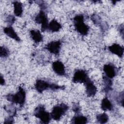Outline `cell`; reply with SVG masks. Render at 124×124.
I'll use <instances>...</instances> for the list:
<instances>
[{
	"mask_svg": "<svg viewBox=\"0 0 124 124\" xmlns=\"http://www.w3.org/2000/svg\"><path fill=\"white\" fill-rule=\"evenodd\" d=\"M35 21L38 24H41V31H45L48 29V19L46 15L43 10H41L35 17Z\"/></svg>",
	"mask_w": 124,
	"mask_h": 124,
	"instance_id": "8992f818",
	"label": "cell"
},
{
	"mask_svg": "<svg viewBox=\"0 0 124 124\" xmlns=\"http://www.w3.org/2000/svg\"><path fill=\"white\" fill-rule=\"evenodd\" d=\"M61 24L56 20L53 19L48 24V29L51 32H57L62 28Z\"/></svg>",
	"mask_w": 124,
	"mask_h": 124,
	"instance_id": "e0dca14e",
	"label": "cell"
},
{
	"mask_svg": "<svg viewBox=\"0 0 124 124\" xmlns=\"http://www.w3.org/2000/svg\"><path fill=\"white\" fill-rule=\"evenodd\" d=\"M68 108V106L63 103L55 106L50 113L51 118L56 121L60 120L61 117L67 111Z\"/></svg>",
	"mask_w": 124,
	"mask_h": 124,
	"instance_id": "277c9868",
	"label": "cell"
},
{
	"mask_svg": "<svg viewBox=\"0 0 124 124\" xmlns=\"http://www.w3.org/2000/svg\"><path fill=\"white\" fill-rule=\"evenodd\" d=\"M3 32L8 36L12 38L17 42H20L21 41L20 38L18 36L17 33L15 32V30L11 26L5 27L3 29Z\"/></svg>",
	"mask_w": 124,
	"mask_h": 124,
	"instance_id": "4fadbf2b",
	"label": "cell"
},
{
	"mask_svg": "<svg viewBox=\"0 0 124 124\" xmlns=\"http://www.w3.org/2000/svg\"><path fill=\"white\" fill-rule=\"evenodd\" d=\"M108 49L112 53L117 55L118 57L122 58L123 56L124 48V47L119 44L114 43L108 47Z\"/></svg>",
	"mask_w": 124,
	"mask_h": 124,
	"instance_id": "7c38bea8",
	"label": "cell"
},
{
	"mask_svg": "<svg viewBox=\"0 0 124 124\" xmlns=\"http://www.w3.org/2000/svg\"><path fill=\"white\" fill-rule=\"evenodd\" d=\"M89 79L90 78H89L88 74L86 71L82 69H78L75 72L72 81L74 83L85 84Z\"/></svg>",
	"mask_w": 124,
	"mask_h": 124,
	"instance_id": "5b68a950",
	"label": "cell"
},
{
	"mask_svg": "<svg viewBox=\"0 0 124 124\" xmlns=\"http://www.w3.org/2000/svg\"><path fill=\"white\" fill-rule=\"evenodd\" d=\"M14 12L16 16H21L23 12V7L21 2L18 1H14Z\"/></svg>",
	"mask_w": 124,
	"mask_h": 124,
	"instance_id": "2e32d148",
	"label": "cell"
},
{
	"mask_svg": "<svg viewBox=\"0 0 124 124\" xmlns=\"http://www.w3.org/2000/svg\"><path fill=\"white\" fill-rule=\"evenodd\" d=\"M6 22L9 24V25H12L14 23V22L15 21V17L12 15H9L6 19Z\"/></svg>",
	"mask_w": 124,
	"mask_h": 124,
	"instance_id": "7402d4cb",
	"label": "cell"
},
{
	"mask_svg": "<svg viewBox=\"0 0 124 124\" xmlns=\"http://www.w3.org/2000/svg\"><path fill=\"white\" fill-rule=\"evenodd\" d=\"M13 116H11V117H8V118H7V119H6L5 120V121H4V124H8V123L12 124V123H13L14 120V118H13Z\"/></svg>",
	"mask_w": 124,
	"mask_h": 124,
	"instance_id": "603a6c76",
	"label": "cell"
},
{
	"mask_svg": "<svg viewBox=\"0 0 124 124\" xmlns=\"http://www.w3.org/2000/svg\"><path fill=\"white\" fill-rule=\"evenodd\" d=\"M74 25L75 30L82 35H86L89 31V27L84 22V16L82 15L76 16L74 18Z\"/></svg>",
	"mask_w": 124,
	"mask_h": 124,
	"instance_id": "6da1fadb",
	"label": "cell"
},
{
	"mask_svg": "<svg viewBox=\"0 0 124 124\" xmlns=\"http://www.w3.org/2000/svg\"><path fill=\"white\" fill-rule=\"evenodd\" d=\"M0 84L1 85H3L5 84V80L1 75H0Z\"/></svg>",
	"mask_w": 124,
	"mask_h": 124,
	"instance_id": "d4e9b609",
	"label": "cell"
},
{
	"mask_svg": "<svg viewBox=\"0 0 124 124\" xmlns=\"http://www.w3.org/2000/svg\"><path fill=\"white\" fill-rule=\"evenodd\" d=\"M96 120L100 124L106 123L108 120V116L106 113L99 114L96 116Z\"/></svg>",
	"mask_w": 124,
	"mask_h": 124,
	"instance_id": "d6986e66",
	"label": "cell"
},
{
	"mask_svg": "<svg viewBox=\"0 0 124 124\" xmlns=\"http://www.w3.org/2000/svg\"><path fill=\"white\" fill-rule=\"evenodd\" d=\"M50 84L45 80L37 79L35 84V88L38 93H42L47 89H50Z\"/></svg>",
	"mask_w": 124,
	"mask_h": 124,
	"instance_id": "8fae6325",
	"label": "cell"
},
{
	"mask_svg": "<svg viewBox=\"0 0 124 124\" xmlns=\"http://www.w3.org/2000/svg\"><path fill=\"white\" fill-rule=\"evenodd\" d=\"M88 122L87 118L83 115L78 114L73 117L71 123L75 124H85Z\"/></svg>",
	"mask_w": 124,
	"mask_h": 124,
	"instance_id": "ac0fdd59",
	"label": "cell"
},
{
	"mask_svg": "<svg viewBox=\"0 0 124 124\" xmlns=\"http://www.w3.org/2000/svg\"><path fill=\"white\" fill-rule=\"evenodd\" d=\"M6 97L8 101L22 106L25 102L26 93L24 89L19 86L18 88V91L16 93H9L6 95Z\"/></svg>",
	"mask_w": 124,
	"mask_h": 124,
	"instance_id": "7a4b0ae2",
	"label": "cell"
},
{
	"mask_svg": "<svg viewBox=\"0 0 124 124\" xmlns=\"http://www.w3.org/2000/svg\"><path fill=\"white\" fill-rule=\"evenodd\" d=\"M34 115L39 118L42 123L48 124L49 123L51 117L50 114L46 111L43 105H39L34 110Z\"/></svg>",
	"mask_w": 124,
	"mask_h": 124,
	"instance_id": "3957f363",
	"label": "cell"
},
{
	"mask_svg": "<svg viewBox=\"0 0 124 124\" xmlns=\"http://www.w3.org/2000/svg\"><path fill=\"white\" fill-rule=\"evenodd\" d=\"M73 111H75L76 113H78V112H79L80 111V108H79V107L78 106H75L73 107Z\"/></svg>",
	"mask_w": 124,
	"mask_h": 124,
	"instance_id": "cb8c5ba5",
	"label": "cell"
},
{
	"mask_svg": "<svg viewBox=\"0 0 124 124\" xmlns=\"http://www.w3.org/2000/svg\"><path fill=\"white\" fill-rule=\"evenodd\" d=\"M10 54L9 50L8 49L4 46H0V56L1 58H5L9 56Z\"/></svg>",
	"mask_w": 124,
	"mask_h": 124,
	"instance_id": "ffe728a7",
	"label": "cell"
},
{
	"mask_svg": "<svg viewBox=\"0 0 124 124\" xmlns=\"http://www.w3.org/2000/svg\"><path fill=\"white\" fill-rule=\"evenodd\" d=\"M91 19L95 24H96L97 25L101 24V18L98 15L94 14L93 15L91 16Z\"/></svg>",
	"mask_w": 124,
	"mask_h": 124,
	"instance_id": "44dd1931",
	"label": "cell"
},
{
	"mask_svg": "<svg viewBox=\"0 0 124 124\" xmlns=\"http://www.w3.org/2000/svg\"><path fill=\"white\" fill-rule=\"evenodd\" d=\"M101 108L104 111H106V110L111 111L113 109V106L111 102L107 98V97H105L103 99V100L101 101Z\"/></svg>",
	"mask_w": 124,
	"mask_h": 124,
	"instance_id": "9a60e30c",
	"label": "cell"
},
{
	"mask_svg": "<svg viewBox=\"0 0 124 124\" xmlns=\"http://www.w3.org/2000/svg\"><path fill=\"white\" fill-rule=\"evenodd\" d=\"M52 68L54 72L59 76H63L65 75V66L61 61H56L53 62Z\"/></svg>",
	"mask_w": 124,
	"mask_h": 124,
	"instance_id": "ba28073f",
	"label": "cell"
},
{
	"mask_svg": "<svg viewBox=\"0 0 124 124\" xmlns=\"http://www.w3.org/2000/svg\"><path fill=\"white\" fill-rule=\"evenodd\" d=\"M86 86V93L88 97H92L95 95L97 92V88L90 78L84 84Z\"/></svg>",
	"mask_w": 124,
	"mask_h": 124,
	"instance_id": "30bf717a",
	"label": "cell"
},
{
	"mask_svg": "<svg viewBox=\"0 0 124 124\" xmlns=\"http://www.w3.org/2000/svg\"><path fill=\"white\" fill-rule=\"evenodd\" d=\"M61 45L62 43L60 40L54 41L48 43L45 48L51 53L58 55L60 53Z\"/></svg>",
	"mask_w": 124,
	"mask_h": 124,
	"instance_id": "52a82bcc",
	"label": "cell"
},
{
	"mask_svg": "<svg viewBox=\"0 0 124 124\" xmlns=\"http://www.w3.org/2000/svg\"><path fill=\"white\" fill-rule=\"evenodd\" d=\"M30 34L31 39L35 43H39L43 41V37L39 30H31L30 31Z\"/></svg>",
	"mask_w": 124,
	"mask_h": 124,
	"instance_id": "5bb4252c",
	"label": "cell"
},
{
	"mask_svg": "<svg viewBox=\"0 0 124 124\" xmlns=\"http://www.w3.org/2000/svg\"><path fill=\"white\" fill-rule=\"evenodd\" d=\"M103 71L105 74V76L109 78H112L115 77L117 73L115 66L112 63L104 65Z\"/></svg>",
	"mask_w": 124,
	"mask_h": 124,
	"instance_id": "9c48e42d",
	"label": "cell"
}]
</instances>
